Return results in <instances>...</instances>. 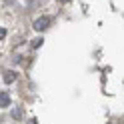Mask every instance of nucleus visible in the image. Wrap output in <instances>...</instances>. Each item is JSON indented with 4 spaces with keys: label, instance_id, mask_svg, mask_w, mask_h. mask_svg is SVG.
<instances>
[{
    "label": "nucleus",
    "instance_id": "1",
    "mask_svg": "<svg viewBox=\"0 0 124 124\" xmlns=\"http://www.w3.org/2000/svg\"><path fill=\"white\" fill-rule=\"evenodd\" d=\"M50 26V18L48 16H40L34 20V30H38V32H42V30H46Z\"/></svg>",
    "mask_w": 124,
    "mask_h": 124
},
{
    "label": "nucleus",
    "instance_id": "2",
    "mask_svg": "<svg viewBox=\"0 0 124 124\" xmlns=\"http://www.w3.org/2000/svg\"><path fill=\"white\" fill-rule=\"evenodd\" d=\"M10 106V96L6 92H0V108H8Z\"/></svg>",
    "mask_w": 124,
    "mask_h": 124
},
{
    "label": "nucleus",
    "instance_id": "3",
    "mask_svg": "<svg viewBox=\"0 0 124 124\" xmlns=\"http://www.w3.org/2000/svg\"><path fill=\"white\" fill-rule=\"evenodd\" d=\"M14 80H16V72H10V70L4 72V82L10 84V82H14Z\"/></svg>",
    "mask_w": 124,
    "mask_h": 124
},
{
    "label": "nucleus",
    "instance_id": "4",
    "mask_svg": "<svg viewBox=\"0 0 124 124\" xmlns=\"http://www.w3.org/2000/svg\"><path fill=\"white\" fill-rule=\"evenodd\" d=\"M44 40L42 38H36V40H32V48H40V44H42Z\"/></svg>",
    "mask_w": 124,
    "mask_h": 124
},
{
    "label": "nucleus",
    "instance_id": "5",
    "mask_svg": "<svg viewBox=\"0 0 124 124\" xmlns=\"http://www.w3.org/2000/svg\"><path fill=\"white\" fill-rule=\"evenodd\" d=\"M4 36H6V30H4V28H0V40H2Z\"/></svg>",
    "mask_w": 124,
    "mask_h": 124
},
{
    "label": "nucleus",
    "instance_id": "6",
    "mask_svg": "<svg viewBox=\"0 0 124 124\" xmlns=\"http://www.w3.org/2000/svg\"><path fill=\"white\" fill-rule=\"evenodd\" d=\"M28 124H36V118H32V120H30V122H28Z\"/></svg>",
    "mask_w": 124,
    "mask_h": 124
},
{
    "label": "nucleus",
    "instance_id": "7",
    "mask_svg": "<svg viewBox=\"0 0 124 124\" xmlns=\"http://www.w3.org/2000/svg\"><path fill=\"white\" fill-rule=\"evenodd\" d=\"M60 2H70V0H60Z\"/></svg>",
    "mask_w": 124,
    "mask_h": 124
}]
</instances>
